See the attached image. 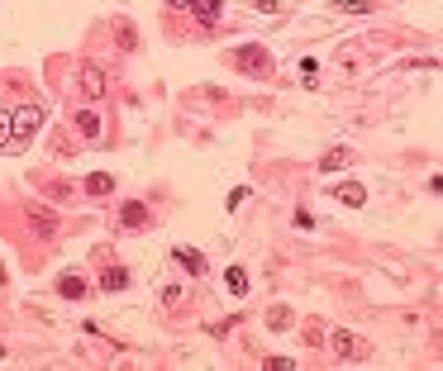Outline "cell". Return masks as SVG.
<instances>
[{"label": "cell", "instance_id": "obj_1", "mask_svg": "<svg viewBox=\"0 0 443 371\" xmlns=\"http://www.w3.org/2000/svg\"><path fill=\"white\" fill-rule=\"evenodd\" d=\"M229 62H233L238 72H248V77H272V53H267L262 43H243V48H233Z\"/></svg>", "mask_w": 443, "mask_h": 371}, {"label": "cell", "instance_id": "obj_2", "mask_svg": "<svg viewBox=\"0 0 443 371\" xmlns=\"http://www.w3.org/2000/svg\"><path fill=\"white\" fill-rule=\"evenodd\" d=\"M38 124H43V110H38V105L10 110V143H29V138L38 133Z\"/></svg>", "mask_w": 443, "mask_h": 371}, {"label": "cell", "instance_id": "obj_3", "mask_svg": "<svg viewBox=\"0 0 443 371\" xmlns=\"http://www.w3.org/2000/svg\"><path fill=\"white\" fill-rule=\"evenodd\" d=\"M329 348H333V357H343V362H348V357H353V362H362V357L372 353V348H367L357 333H348V329H338V333H333Z\"/></svg>", "mask_w": 443, "mask_h": 371}, {"label": "cell", "instance_id": "obj_4", "mask_svg": "<svg viewBox=\"0 0 443 371\" xmlns=\"http://www.w3.org/2000/svg\"><path fill=\"white\" fill-rule=\"evenodd\" d=\"M119 219H124V229H143V224H148V205L124 200V205H119Z\"/></svg>", "mask_w": 443, "mask_h": 371}, {"label": "cell", "instance_id": "obj_5", "mask_svg": "<svg viewBox=\"0 0 443 371\" xmlns=\"http://www.w3.org/2000/svg\"><path fill=\"white\" fill-rule=\"evenodd\" d=\"M81 91L91 95V100H96V95H105V72L86 62V67H81Z\"/></svg>", "mask_w": 443, "mask_h": 371}, {"label": "cell", "instance_id": "obj_6", "mask_svg": "<svg viewBox=\"0 0 443 371\" xmlns=\"http://www.w3.org/2000/svg\"><path fill=\"white\" fill-rule=\"evenodd\" d=\"M172 257H177V262H181L191 277H205V257H201L196 248H172Z\"/></svg>", "mask_w": 443, "mask_h": 371}, {"label": "cell", "instance_id": "obj_7", "mask_svg": "<svg viewBox=\"0 0 443 371\" xmlns=\"http://www.w3.org/2000/svg\"><path fill=\"white\" fill-rule=\"evenodd\" d=\"M86 290H91V285H86L81 277H72V272L58 281V295H62V300H86Z\"/></svg>", "mask_w": 443, "mask_h": 371}, {"label": "cell", "instance_id": "obj_8", "mask_svg": "<svg viewBox=\"0 0 443 371\" xmlns=\"http://www.w3.org/2000/svg\"><path fill=\"white\" fill-rule=\"evenodd\" d=\"M333 195H338V200H343L348 209H357V205L367 200V190H362V186H357V181H343V186H333Z\"/></svg>", "mask_w": 443, "mask_h": 371}, {"label": "cell", "instance_id": "obj_9", "mask_svg": "<svg viewBox=\"0 0 443 371\" xmlns=\"http://www.w3.org/2000/svg\"><path fill=\"white\" fill-rule=\"evenodd\" d=\"M348 162H353V153H348V148H329V153L320 157V167H325V172H338V167H348Z\"/></svg>", "mask_w": 443, "mask_h": 371}, {"label": "cell", "instance_id": "obj_10", "mask_svg": "<svg viewBox=\"0 0 443 371\" xmlns=\"http://www.w3.org/2000/svg\"><path fill=\"white\" fill-rule=\"evenodd\" d=\"M224 285H229V295H248V272H243V267H229V272H224Z\"/></svg>", "mask_w": 443, "mask_h": 371}, {"label": "cell", "instance_id": "obj_11", "mask_svg": "<svg viewBox=\"0 0 443 371\" xmlns=\"http://www.w3.org/2000/svg\"><path fill=\"white\" fill-rule=\"evenodd\" d=\"M77 129H81L86 138H96V133H101V119H96L91 110H81V114H77Z\"/></svg>", "mask_w": 443, "mask_h": 371}, {"label": "cell", "instance_id": "obj_12", "mask_svg": "<svg viewBox=\"0 0 443 371\" xmlns=\"http://www.w3.org/2000/svg\"><path fill=\"white\" fill-rule=\"evenodd\" d=\"M196 14H201V24H215L220 19V0H196Z\"/></svg>", "mask_w": 443, "mask_h": 371}, {"label": "cell", "instance_id": "obj_13", "mask_svg": "<svg viewBox=\"0 0 443 371\" xmlns=\"http://www.w3.org/2000/svg\"><path fill=\"white\" fill-rule=\"evenodd\" d=\"M86 190H91V195H110L114 181L105 177V172H96V177H86Z\"/></svg>", "mask_w": 443, "mask_h": 371}, {"label": "cell", "instance_id": "obj_14", "mask_svg": "<svg viewBox=\"0 0 443 371\" xmlns=\"http://www.w3.org/2000/svg\"><path fill=\"white\" fill-rule=\"evenodd\" d=\"M101 285H105V290H124V285H129V272H124V267H110Z\"/></svg>", "mask_w": 443, "mask_h": 371}, {"label": "cell", "instance_id": "obj_15", "mask_svg": "<svg viewBox=\"0 0 443 371\" xmlns=\"http://www.w3.org/2000/svg\"><path fill=\"white\" fill-rule=\"evenodd\" d=\"M315 77H320V62H315V57H305V62H301V81H305V86H315Z\"/></svg>", "mask_w": 443, "mask_h": 371}, {"label": "cell", "instance_id": "obj_16", "mask_svg": "<svg viewBox=\"0 0 443 371\" xmlns=\"http://www.w3.org/2000/svg\"><path fill=\"white\" fill-rule=\"evenodd\" d=\"M267 324H272V329H286V324H291V309H286V305H277V309L267 314Z\"/></svg>", "mask_w": 443, "mask_h": 371}, {"label": "cell", "instance_id": "obj_17", "mask_svg": "<svg viewBox=\"0 0 443 371\" xmlns=\"http://www.w3.org/2000/svg\"><path fill=\"white\" fill-rule=\"evenodd\" d=\"M291 367H296L291 357H267V371H291Z\"/></svg>", "mask_w": 443, "mask_h": 371}, {"label": "cell", "instance_id": "obj_18", "mask_svg": "<svg viewBox=\"0 0 443 371\" xmlns=\"http://www.w3.org/2000/svg\"><path fill=\"white\" fill-rule=\"evenodd\" d=\"M5 143H10V114L0 110V148H5Z\"/></svg>", "mask_w": 443, "mask_h": 371}, {"label": "cell", "instance_id": "obj_19", "mask_svg": "<svg viewBox=\"0 0 443 371\" xmlns=\"http://www.w3.org/2000/svg\"><path fill=\"white\" fill-rule=\"evenodd\" d=\"M172 10H196V0H167Z\"/></svg>", "mask_w": 443, "mask_h": 371}]
</instances>
